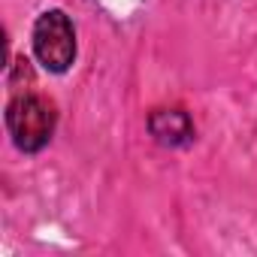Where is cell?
Returning <instances> with one entry per match:
<instances>
[{"instance_id":"6da1fadb","label":"cell","mask_w":257,"mask_h":257,"mask_svg":"<svg viewBox=\"0 0 257 257\" xmlns=\"http://www.w3.org/2000/svg\"><path fill=\"white\" fill-rule=\"evenodd\" d=\"M55 124H58V112L40 94H19L7 106L10 137L28 155H34V152H40V149H46L52 143Z\"/></svg>"},{"instance_id":"3957f363","label":"cell","mask_w":257,"mask_h":257,"mask_svg":"<svg viewBox=\"0 0 257 257\" xmlns=\"http://www.w3.org/2000/svg\"><path fill=\"white\" fill-rule=\"evenodd\" d=\"M149 131L161 146L179 149L194 140V121L185 109H155L149 115Z\"/></svg>"},{"instance_id":"7a4b0ae2","label":"cell","mask_w":257,"mask_h":257,"mask_svg":"<svg viewBox=\"0 0 257 257\" xmlns=\"http://www.w3.org/2000/svg\"><path fill=\"white\" fill-rule=\"evenodd\" d=\"M34 55L52 73H67L76 61V31L67 13L49 10L34 25Z\"/></svg>"}]
</instances>
